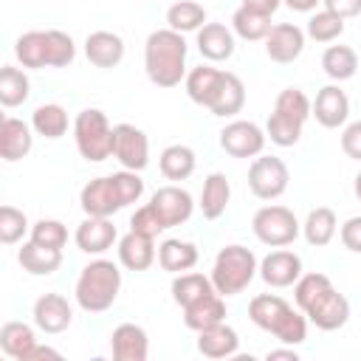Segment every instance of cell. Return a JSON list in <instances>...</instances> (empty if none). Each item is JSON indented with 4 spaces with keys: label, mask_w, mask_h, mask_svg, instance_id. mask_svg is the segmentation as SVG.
I'll return each instance as SVG.
<instances>
[{
    "label": "cell",
    "mask_w": 361,
    "mask_h": 361,
    "mask_svg": "<svg viewBox=\"0 0 361 361\" xmlns=\"http://www.w3.org/2000/svg\"><path fill=\"white\" fill-rule=\"evenodd\" d=\"M144 68L152 85L175 87L186 79V39L180 31L158 28L147 37L144 45Z\"/></svg>",
    "instance_id": "cell-1"
},
{
    "label": "cell",
    "mask_w": 361,
    "mask_h": 361,
    "mask_svg": "<svg viewBox=\"0 0 361 361\" xmlns=\"http://www.w3.org/2000/svg\"><path fill=\"white\" fill-rule=\"evenodd\" d=\"M248 319L259 330L276 336V341H282V344L296 347V344H302L307 338V316L302 310H293L276 293H259V296H254L251 305H248Z\"/></svg>",
    "instance_id": "cell-2"
},
{
    "label": "cell",
    "mask_w": 361,
    "mask_h": 361,
    "mask_svg": "<svg viewBox=\"0 0 361 361\" xmlns=\"http://www.w3.org/2000/svg\"><path fill=\"white\" fill-rule=\"evenodd\" d=\"M121 290V271L110 259H93L82 268L76 279V302L87 313L107 310Z\"/></svg>",
    "instance_id": "cell-3"
},
{
    "label": "cell",
    "mask_w": 361,
    "mask_h": 361,
    "mask_svg": "<svg viewBox=\"0 0 361 361\" xmlns=\"http://www.w3.org/2000/svg\"><path fill=\"white\" fill-rule=\"evenodd\" d=\"M257 271H259V265H257L254 251L234 243V245H226L217 251L209 276H212V285L220 296H237L251 285Z\"/></svg>",
    "instance_id": "cell-4"
},
{
    "label": "cell",
    "mask_w": 361,
    "mask_h": 361,
    "mask_svg": "<svg viewBox=\"0 0 361 361\" xmlns=\"http://www.w3.org/2000/svg\"><path fill=\"white\" fill-rule=\"evenodd\" d=\"M73 138H76V149L85 161L99 164L113 155V127H110L107 116L96 107H87L76 116Z\"/></svg>",
    "instance_id": "cell-5"
},
{
    "label": "cell",
    "mask_w": 361,
    "mask_h": 361,
    "mask_svg": "<svg viewBox=\"0 0 361 361\" xmlns=\"http://www.w3.org/2000/svg\"><path fill=\"white\" fill-rule=\"evenodd\" d=\"M251 228H254V237L271 248H285L290 245L302 226L296 220V214L288 209V206H262L254 220H251Z\"/></svg>",
    "instance_id": "cell-6"
},
{
    "label": "cell",
    "mask_w": 361,
    "mask_h": 361,
    "mask_svg": "<svg viewBox=\"0 0 361 361\" xmlns=\"http://www.w3.org/2000/svg\"><path fill=\"white\" fill-rule=\"evenodd\" d=\"M288 180L290 172L285 161L276 155H257L248 166V189L259 200H276L279 195H285Z\"/></svg>",
    "instance_id": "cell-7"
},
{
    "label": "cell",
    "mask_w": 361,
    "mask_h": 361,
    "mask_svg": "<svg viewBox=\"0 0 361 361\" xmlns=\"http://www.w3.org/2000/svg\"><path fill=\"white\" fill-rule=\"evenodd\" d=\"M113 158L133 172H141L149 164V138L135 124L113 127Z\"/></svg>",
    "instance_id": "cell-8"
},
{
    "label": "cell",
    "mask_w": 361,
    "mask_h": 361,
    "mask_svg": "<svg viewBox=\"0 0 361 361\" xmlns=\"http://www.w3.org/2000/svg\"><path fill=\"white\" fill-rule=\"evenodd\" d=\"M265 133L254 124V121H231L220 130V147L231 155V158H257L262 155V147H265Z\"/></svg>",
    "instance_id": "cell-9"
},
{
    "label": "cell",
    "mask_w": 361,
    "mask_h": 361,
    "mask_svg": "<svg viewBox=\"0 0 361 361\" xmlns=\"http://www.w3.org/2000/svg\"><path fill=\"white\" fill-rule=\"evenodd\" d=\"M149 206L158 212V217L164 220V226L172 228V226H180V223H186L192 217L195 200H192V195L186 189L169 183V186H161V189L152 192Z\"/></svg>",
    "instance_id": "cell-10"
},
{
    "label": "cell",
    "mask_w": 361,
    "mask_h": 361,
    "mask_svg": "<svg viewBox=\"0 0 361 361\" xmlns=\"http://www.w3.org/2000/svg\"><path fill=\"white\" fill-rule=\"evenodd\" d=\"M79 206L87 217H113L121 206L118 192L113 186V178H93L79 192Z\"/></svg>",
    "instance_id": "cell-11"
},
{
    "label": "cell",
    "mask_w": 361,
    "mask_h": 361,
    "mask_svg": "<svg viewBox=\"0 0 361 361\" xmlns=\"http://www.w3.org/2000/svg\"><path fill=\"white\" fill-rule=\"evenodd\" d=\"M305 316H307V322L316 324L319 330H338V327H344L347 319H350V302H347L344 293H338L336 288H330V290H324V293L305 310Z\"/></svg>",
    "instance_id": "cell-12"
},
{
    "label": "cell",
    "mask_w": 361,
    "mask_h": 361,
    "mask_svg": "<svg viewBox=\"0 0 361 361\" xmlns=\"http://www.w3.org/2000/svg\"><path fill=\"white\" fill-rule=\"evenodd\" d=\"M302 51H305V31L293 23H279L265 37V54L279 65L299 59Z\"/></svg>",
    "instance_id": "cell-13"
},
{
    "label": "cell",
    "mask_w": 361,
    "mask_h": 361,
    "mask_svg": "<svg viewBox=\"0 0 361 361\" xmlns=\"http://www.w3.org/2000/svg\"><path fill=\"white\" fill-rule=\"evenodd\" d=\"M259 276H262V282L271 285V288H290V285H296V279L302 276V259H299V254L285 251V248L271 251V254L259 262Z\"/></svg>",
    "instance_id": "cell-14"
},
{
    "label": "cell",
    "mask_w": 361,
    "mask_h": 361,
    "mask_svg": "<svg viewBox=\"0 0 361 361\" xmlns=\"http://www.w3.org/2000/svg\"><path fill=\"white\" fill-rule=\"evenodd\" d=\"M245 104V85L240 82L237 73H228V71H220V79L212 90V99H209V110L212 116H220V118H228V116H237Z\"/></svg>",
    "instance_id": "cell-15"
},
{
    "label": "cell",
    "mask_w": 361,
    "mask_h": 361,
    "mask_svg": "<svg viewBox=\"0 0 361 361\" xmlns=\"http://www.w3.org/2000/svg\"><path fill=\"white\" fill-rule=\"evenodd\" d=\"M71 322H73V310L62 293H42L34 302V324L42 333H51V336L62 333L71 327Z\"/></svg>",
    "instance_id": "cell-16"
},
{
    "label": "cell",
    "mask_w": 361,
    "mask_h": 361,
    "mask_svg": "<svg viewBox=\"0 0 361 361\" xmlns=\"http://www.w3.org/2000/svg\"><path fill=\"white\" fill-rule=\"evenodd\" d=\"M313 116L327 130L341 127L347 121V116H350V99H347V93L338 85H324L316 93V99H313Z\"/></svg>",
    "instance_id": "cell-17"
},
{
    "label": "cell",
    "mask_w": 361,
    "mask_h": 361,
    "mask_svg": "<svg viewBox=\"0 0 361 361\" xmlns=\"http://www.w3.org/2000/svg\"><path fill=\"white\" fill-rule=\"evenodd\" d=\"M79 251L85 254H104L118 240V231L110 217H85L73 234Z\"/></svg>",
    "instance_id": "cell-18"
},
{
    "label": "cell",
    "mask_w": 361,
    "mask_h": 361,
    "mask_svg": "<svg viewBox=\"0 0 361 361\" xmlns=\"http://www.w3.org/2000/svg\"><path fill=\"white\" fill-rule=\"evenodd\" d=\"M110 350H113V358L116 361H147V355H149V338H147L144 327L124 322V324H118L110 333Z\"/></svg>",
    "instance_id": "cell-19"
},
{
    "label": "cell",
    "mask_w": 361,
    "mask_h": 361,
    "mask_svg": "<svg viewBox=\"0 0 361 361\" xmlns=\"http://www.w3.org/2000/svg\"><path fill=\"white\" fill-rule=\"evenodd\" d=\"M237 347H240V336L226 322L212 324L206 330H197V353L203 358H214V361L231 358V355H237Z\"/></svg>",
    "instance_id": "cell-20"
},
{
    "label": "cell",
    "mask_w": 361,
    "mask_h": 361,
    "mask_svg": "<svg viewBox=\"0 0 361 361\" xmlns=\"http://www.w3.org/2000/svg\"><path fill=\"white\" fill-rule=\"evenodd\" d=\"M34 127H28L23 118H14V116H6L3 124H0V158L3 161H20L31 152V144H34V135H31Z\"/></svg>",
    "instance_id": "cell-21"
},
{
    "label": "cell",
    "mask_w": 361,
    "mask_h": 361,
    "mask_svg": "<svg viewBox=\"0 0 361 361\" xmlns=\"http://www.w3.org/2000/svg\"><path fill=\"white\" fill-rule=\"evenodd\" d=\"M85 56L96 68H116L124 59V39L113 31H93L85 39Z\"/></svg>",
    "instance_id": "cell-22"
},
{
    "label": "cell",
    "mask_w": 361,
    "mask_h": 361,
    "mask_svg": "<svg viewBox=\"0 0 361 361\" xmlns=\"http://www.w3.org/2000/svg\"><path fill=\"white\" fill-rule=\"evenodd\" d=\"M155 257H158V251H155L152 237H144L138 231H127L118 240V262L127 271H147L155 262Z\"/></svg>",
    "instance_id": "cell-23"
},
{
    "label": "cell",
    "mask_w": 361,
    "mask_h": 361,
    "mask_svg": "<svg viewBox=\"0 0 361 361\" xmlns=\"http://www.w3.org/2000/svg\"><path fill=\"white\" fill-rule=\"evenodd\" d=\"M197 51L209 62H226L234 54V34L223 23H206L197 31Z\"/></svg>",
    "instance_id": "cell-24"
},
{
    "label": "cell",
    "mask_w": 361,
    "mask_h": 361,
    "mask_svg": "<svg viewBox=\"0 0 361 361\" xmlns=\"http://www.w3.org/2000/svg\"><path fill=\"white\" fill-rule=\"evenodd\" d=\"M220 322H226V302H223V296L217 290L183 307V324L189 330H195V333L206 330L212 324H220Z\"/></svg>",
    "instance_id": "cell-25"
},
{
    "label": "cell",
    "mask_w": 361,
    "mask_h": 361,
    "mask_svg": "<svg viewBox=\"0 0 361 361\" xmlns=\"http://www.w3.org/2000/svg\"><path fill=\"white\" fill-rule=\"evenodd\" d=\"M228 200H231V183H228V178L223 172L206 175L203 189H200V212H203V217L206 220H217L226 212Z\"/></svg>",
    "instance_id": "cell-26"
},
{
    "label": "cell",
    "mask_w": 361,
    "mask_h": 361,
    "mask_svg": "<svg viewBox=\"0 0 361 361\" xmlns=\"http://www.w3.org/2000/svg\"><path fill=\"white\" fill-rule=\"evenodd\" d=\"M158 265L169 274H183L197 265V245L189 240H164L158 245Z\"/></svg>",
    "instance_id": "cell-27"
},
{
    "label": "cell",
    "mask_w": 361,
    "mask_h": 361,
    "mask_svg": "<svg viewBox=\"0 0 361 361\" xmlns=\"http://www.w3.org/2000/svg\"><path fill=\"white\" fill-rule=\"evenodd\" d=\"M17 262L23 265V271H28L34 276H48L62 265V251L59 248H45V245H37L34 240H28L17 251Z\"/></svg>",
    "instance_id": "cell-28"
},
{
    "label": "cell",
    "mask_w": 361,
    "mask_h": 361,
    "mask_svg": "<svg viewBox=\"0 0 361 361\" xmlns=\"http://www.w3.org/2000/svg\"><path fill=\"white\" fill-rule=\"evenodd\" d=\"M37 344L34 327L25 322H6L0 327V350L14 358V361H25V355L31 353V347Z\"/></svg>",
    "instance_id": "cell-29"
},
{
    "label": "cell",
    "mask_w": 361,
    "mask_h": 361,
    "mask_svg": "<svg viewBox=\"0 0 361 361\" xmlns=\"http://www.w3.org/2000/svg\"><path fill=\"white\" fill-rule=\"evenodd\" d=\"M195 149L186 147V144H169L161 158H158V166H161V175L166 180H186L192 172H195Z\"/></svg>",
    "instance_id": "cell-30"
},
{
    "label": "cell",
    "mask_w": 361,
    "mask_h": 361,
    "mask_svg": "<svg viewBox=\"0 0 361 361\" xmlns=\"http://www.w3.org/2000/svg\"><path fill=\"white\" fill-rule=\"evenodd\" d=\"M336 231H338V220H336V212L327 209V206L310 209L307 220L302 223V234H305L307 245H316V248L327 245L336 237Z\"/></svg>",
    "instance_id": "cell-31"
},
{
    "label": "cell",
    "mask_w": 361,
    "mask_h": 361,
    "mask_svg": "<svg viewBox=\"0 0 361 361\" xmlns=\"http://www.w3.org/2000/svg\"><path fill=\"white\" fill-rule=\"evenodd\" d=\"M209 293H214L212 276H203L197 271H183V274H175V279H172V299L180 307H186Z\"/></svg>",
    "instance_id": "cell-32"
},
{
    "label": "cell",
    "mask_w": 361,
    "mask_h": 361,
    "mask_svg": "<svg viewBox=\"0 0 361 361\" xmlns=\"http://www.w3.org/2000/svg\"><path fill=\"white\" fill-rule=\"evenodd\" d=\"M14 56L23 68H45L48 65V37L45 31H25L14 42Z\"/></svg>",
    "instance_id": "cell-33"
},
{
    "label": "cell",
    "mask_w": 361,
    "mask_h": 361,
    "mask_svg": "<svg viewBox=\"0 0 361 361\" xmlns=\"http://www.w3.org/2000/svg\"><path fill=\"white\" fill-rule=\"evenodd\" d=\"M322 68L333 82H347L358 71V54L350 45H330L322 54Z\"/></svg>",
    "instance_id": "cell-34"
},
{
    "label": "cell",
    "mask_w": 361,
    "mask_h": 361,
    "mask_svg": "<svg viewBox=\"0 0 361 361\" xmlns=\"http://www.w3.org/2000/svg\"><path fill=\"white\" fill-rule=\"evenodd\" d=\"M166 23L172 31H200L206 25V8L195 0H178L166 8Z\"/></svg>",
    "instance_id": "cell-35"
},
{
    "label": "cell",
    "mask_w": 361,
    "mask_h": 361,
    "mask_svg": "<svg viewBox=\"0 0 361 361\" xmlns=\"http://www.w3.org/2000/svg\"><path fill=\"white\" fill-rule=\"evenodd\" d=\"M231 28H234L237 37H243V39H248V42H257V39H265L274 25H271V17H268V14H259V11H254V8L240 6V8L231 14Z\"/></svg>",
    "instance_id": "cell-36"
},
{
    "label": "cell",
    "mask_w": 361,
    "mask_h": 361,
    "mask_svg": "<svg viewBox=\"0 0 361 361\" xmlns=\"http://www.w3.org/2000/svg\"><path fill=\"white\" fill-rule=\"evenodd\" d=\"M28 93H31L28 76L14 65H3L0 68V104L3 107H17L28 99Z\"/></svg>",
    "instance_id": "cell-37"
},
{
    "label": "cell",
    "mask_w": 361,
    "mask_h": 361,
    "mask_svg": "<svg viewBox=\"0 0 361 361\" xmlns=\"http://www.w3.org/2000/svg\"><path fill=\"white\" fill-rule=\"evenodd\" d=\"M31 127L42 138H62L68 133V113L59 104H39L31 116Z\"/></svg>",
    "instance_id": "cell-38"
},
{
    "label": "cell",
    "mask_w": 361,
    "mask_h": 361,
    "mask_svg": "<svg viewBox=\"0 0 361 361\" xmlns=\"http://www.w3.org/2000/svg\"><path fill=\"white\" fill-rule=\"evenodd\" d=\"M217 79H220V71L212 68V65H197V68H192V71L186 73V79H183L189 99H192L195 104L206 107L209 99H212V90H214Z\"/></svg>",
    "instance_id": "cell-39"
},
{
    "label": "cell",
    "mask_w": 361,
    "mask_h": 361,
    "mask_svg": "<svg viewBox=\"0 0 361 361\" xmlns=\"http://www.w3.org/2000/svg\"><path fill=\"white\" fill-rule=\"evenodd\" d=\"M302 127L305 121H296L285 113H271L268 116V124H265V135L276 144V147H293L299 138H302Z\"/></svg>",
    "instance_id": "cell-40"
},
{
    "label": "cell",
    "mask_w": 361,
    "mask_h": 361,
    "mask_svg": "<svg viewBox=\"0 0 361 361\" xmlns=\"http://www.w3.org/2000/svg\"><path fill=\"white\" fill-rule=\"evenodd\" d=\"M333 288V282H330V276H324V274H302L299 279H296V285H293V299H296V307L305 313L324 290H330Z\"/></svg>",
    "instance_id": "cell-41"
},
{
    "label": "cell",
    "mask_w": 361,
    "mask_h": 361,
    "mask_svg": "<svg viewBox=\"0 0 361 361\" xmlns=\"http://www.w3.org/2000/svg\"><path fill=\"white\" fill-rule=\"evenodd\" d=\"M344 34V20L333 11H316L310 20H307V37L316 39V42H333Z\"/></svg>",
    "instance_id": "cell-42"
},
{
    "label": "cell",
    "mask_w": 361,
    "mask_h": 361,
    "mask_svg": "<svg viewBox=\"0 0 361 361\" xmlns=\"http://www.w3.org/2000/svg\"><path fill=\"white\" fill-rule=\"evenodd\" d=\"M274 110H276V113H285V116H290V118H296V121H307V118L313 116V102H310L299 87H285V90L276 96Z\"/></svg>",
    "instance_id": "cell-43"
},
{
    "label": "cell",
    "mask_w": 361,
    "mask_h": 361,
    "mask_svg": "<svg viewBox=\"0 0 361 361\" xmlns=\"http://www.w3.org/2000/svg\"><path fill=\"white\" fill-rule=\"evenodd\" d=\"M45 37H48V68H65V65H71L73 56H76V45H73L71 34H65L59 28H48Z\"/></svg>",
    "instance_id": "cell-44"
},
{
    "label": "cell",
    "mask_w": 361,
    "mask_h": 361,
    "mask_svg": "<svg viewBox=\"0 0 361 361\" xmlns=\"http://www.w3.org/2000/svg\"><path fill=\"white\" fill-rule=\"evenodd\" d=\"M28 231V220L20 209L14 206H0V243L3 245H14L23 240V234Z\"/></svg>",
    "instance_id": "cell-45"
},
{
    "label": "cell",
    "mask_w": 361,
    "mask_h": 361,
    "mask_svg": "<svg viewBox=\"0 0 361 361\" xmlns=\"http://www.w3.org/2000/svg\"><path fill=\"white\" fill-rule=\"evenodd\" d=\"M31 240L37 243V245H45V248H59L62 251V245L68 243V228H65V223L62 220H37L34 226H31Z\"/></svg>",
    "instance_id": "cell-46"
},
{
    "label": "cell",
    "mask_w": 361,
    "mask_h": 361,
    "mask_svg": "<svg viewBox=\"0 0 361 361\" xmlns=\"http://www.w3.org/2000/svg\"><path fill=\"white\" fill-rule=\"evenodd\" d=\"M110 178H113V186H116V192H118L121 206H130V203H138V200H141V195H144V180H141L138 172L121 169V172H113Z\"/></svg>",
    "instance_id": "cell-47"
},
{
    "label": "cell",
    "mask_w": 361,
    "mask_h": 361,
    "mask_svg": "<svg viewBox=\"0 0 361 361\" xmlns=\"http://www.w3.org/2000/svg\"><path fill=\"white\" fill-rule=\"evenodd\" d=\"M130 231H138V234L155 240L161 231H166V226H164V220L158 217V212L147 203V206H141V209L133 212V217H130Z\"/></svg>",
    "instance_id": "cell-48"
},
{
    "label": "cell",
    "mask_w": 361,
    "mask_h": 361,
    "mask_svg": "<svg viewBox=\"0 0 361 361\" xmlns=\"http://www.w3.org/2000/svg\"><path fill=\"white\" fill-rule=\"evenodd\" d=\"M341 149L347 158L353 161H361V121H353L344 127L341 133Z\"/></svg>",
    "instance_id": "cell-49"
},
{
    "label": "cell",
    "mask_w": 361,
    "mask_h": 361,
    "mask_svg": "<svg viewBox=\"0 0 361 361\" xmlns=\"http://www.w3.org/2000/svg\"><path fill=\"white\" fill-rule=\"evenodd\" d=\"M338 237H341V243H344L347 251L361 254V217H350V220L341 226Z\"/></svg>",
    "instance_id": "cell-50"
},
{
    "label": "cell",
    "mask_w": 361,
    "mask_h": 361,
    "mask_svg": "<svg viewBox=\"0 0 361 361\" xmlns=\"http://www.w3.org/2000/svg\"><path fill=\"white\" fill-rule=\"evenodd\" d=\"M322 3H324L327 11L338 14L341 20H347V17H358V14H361V0H322Z\"/></svg>",
    "instance_id": "cell-51"
},
{
    "label": "cell",
    "mask_w": 361,
    "mask_h": 361,
    "mask_svg": "<svg viewBox=\"0 0 361 361\" xmlns=\"http://www.w3.org/2000/svg\"><path fill=\"white\" fill-rule=\"evenodd\" d=\"M279 3H282V0H243V6H245V8H254V11L268 14V17L279 8Z\"/></svg>",
    "instance_id": "cell-52"
},
{
    "label": "cell",
    "mask_w": 361,
    "mask_h": 361,
    "mask_svg": "<svg viewBox=\"0 0 361 361\" xmlns=\"http://www.w3.org/2000/svg\"><path fill=\"white\" fill-rule=\"evenodd\" d=\"M37 358H59V353L54 347H45V344H34L31 353L25 355V361H37Z\"/></svg>",
    "instance_id": "cell-53"
},
{
    "label": "cell",
    "mask_w": 361,
    "mask_h": 361,
    "mask_svg": "<svg viewBox=\"0 0 361 361\" xmlns=\"http://www.w3.org/2000/svg\"><path fill=\"white\" fill-rule=\"evenodd\" d=\"M268 361H299V353L288 344L285 350H268V355H265Z\"/></svg>",
    "instance_id": "cell-54"
},
{
    "label": "cell",
    "mask_w": 361,
    "mask_h": 361,
    "mask_svg": "<svg viewBox=\"0 0 361 361\" xmlns=\"http://www.w3.org/2000/svg\"><path fill=\"white\" fill-rule=\"evenodd\" d=\"M288 8H293V11H313L322 0H282Z\"/></svg>",
    "instance_id": "cell-55"
},
{
    "label": "cell",
    "mask_w": 361,
    "mask_h": 361,
    "mask_svg": "<svg viewBox=\"0 0 361 361\" xmlns=\"http://www.w3.org/2000/svg\"><path fill=\"white\" fill-rule=\"evenodd\" d=\"M355 197H358V203H361V172L355 175Z\"/></svg>",
    "instance_id": "cell-56"
}]
</instances>
